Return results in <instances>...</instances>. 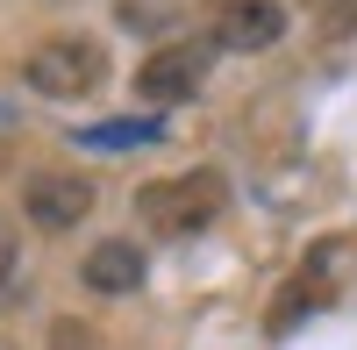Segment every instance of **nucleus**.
Here are the masks:
<instances>
[{
    "label": "nucleus",
    "mask_w": 357,
    "mask_h": 350,
    "mask_svg": "<svg viewBox=\"0 0 357 350\" xmlns=\"http://www.w3.org/2000/svg\"><path fill=\"white\" fill-rule=\"evenodd\" d=\"M314 22H329V36H350V22H357V0H314Z\"/></svg>",
    "instance_id": "6e6552de"
},
{
    "label": "nucleus",
    "mask_w": 357,
    "mask_h": 350,
    "mask_svg": "<svg viewBox=\"0 0 357 350\" xmlns=\"http://www.w3.org/2000/svg\"><path fill=\"white\" fill-rule=\"evenodd\" d=\"M22 86L43 100H86L107 86V50L93 36H50L22 57Z\"/></svg>",
    "instance_id": "f03ea898"
},
{
    "label": "nucleus",
    "mask_w": 357,
    "mask_h": 350,
    "mask_svg": "<svg viewBox=\"0 0 357 350\" xmlns=\"http://www.w3.org/2000/svg\"><path fill=\"white\" fill-rule=\"evenodd\" d=\"M215 36H178V43H158L151 57L136 65V100L143 107H178V100H193L207 72H215Z\"/></svg>",
    "instance_id": "7ed1b4c3"
},
{
    "label": "nucleus",
    "mask_w": 357,
    "mask_h": 350,
    "mask_svg": "<svg viewBox=\"0 0 357 350\" xmlns=\"http://www.w3.org/2000/svg\"><path fill=\"white\" fill-rule=\"evenodd\" d=\"M79 151H100V158H122V151H143V143H158V114L143 122V114H122V122H93L72 136Z\"/></svg>",
    "instance_id": "0eeeda50"
},
{
    "label": "nucleus",
    "mask_w": 357,
    "mask_h": 350,
    "mask_svg": "<svg viewBox=\"0 0 357 350\" xmlns=\"http://www.w3.org/2000/svg\"><path fill=\"white\" fill-rule=\"evenodd\" d=\"M279 36H286V8H279V0H229V8L215 15V50L257 57V50H272Z\"/></svg>",
    "instance_id": "39448f33"
},
{
    "label": "nucleus",
    "mask_w": 357,
    "mask_h": 350,
    "mask_svg": "<svg viewBox=\"0 0 357 350\" xmlns=\"http://www.w3.org/2000/svg\"><path fill=\"white\" fill-rule=\"evenodd\" d=\"M229 208V179L215 165H193V172H172V179H151L136 193V222L151 229V236H165V243H186V236H200L207 222H215Z\"/></svg>",
    "instance_id": "f257e3e1"
},
{
    "label": "nucleus",
    "mask_w": 357,
    "mask_h": 350,
    "mask_svg": "<svg viewBox=\"0 0 357 350\" xmlns=\"http://www.w3.org/2000/svg\"><path fill=\"white\" fill-rule=\"evenodd\" d=\"M15 265H22V236H15V222L0 215V286L15 279Z\"/></svg>",
    "instance_id": "1a4fd4ad"
},
{
    "label": "nucleus",
    "mask_w": 357,
    "mask_h": 350,
    "mask_svg": "<svg viewBox=\"0 0 357 350\" xmlns=\"http://www.w3.org/2000/svg\"><path fill=\"white\" fill-rule=\"evenodd\" d=\"M93 179L86 172H65V165H43L22 179V215L43 229V236H65V229H79L86 215H93Z\"/></svg>",
    "instance_id": "20e7f679"
},
{
    "label": "nucleus",
    "mask_w": 357,
    "mask_h": 350,
    "mask_svg": "<svg viewBox=\"0 0 357 350\" xmlns=\"http://www.w3.org/2000/svg\"><path fill=\"white\" fill-rule=\"evenodd\" d=\"M143 279H151V257H143L136 243H122V236H114V243H93V250L79 257V286H86V294L122 300V294H136Z\"/></svg>",
    "instance_id": "423d86ee"
},
{
    "label": "nucleus",
    "mask_w": 357,
    "mask_h": 350,
    "mask_svg": "<svg viewBox=\"0 0 357 350\" xmlns=\"http://www.w3.org/2000/svg\"><path fill=\"white\" fill-rule=\"evenodd\" d=\"M0 350H15V343H0Z\"/></svg>",
    "instance_id": "9d476101"
}]
</instances>
